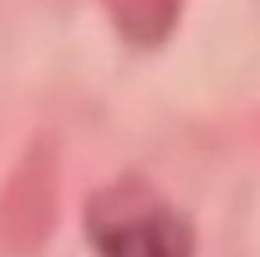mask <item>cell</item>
I'll return each mask as SVG.
<instances>
[{"label": "cell", "mask_w": 260, "mask_h": 257, "mask_svg": "<svg viewBox=\"0 0 260 257\" xmlns=\"http://www.w3.org/2000/svg\"><path fill=\"white\" fill-rule=\"evenodd\" d=\"M86 239L96 257H196L178 207L139 172H121L86 196Z\"/></svg>", "instance_id": "cell-1"}, {"label": "cell", "mask_w": 260, "mask_h": 257, "mask_svg": "<svg viewBox=\"0 0 260 257\" xmlns=\"http://www.w3.org/2000/svg\"><path fill=\"white\" fill-rule=\"evenodd\" d=\"M61 218V157L54 139H32L0 186V246L36 257Z\"/></svg>", "instance_id": "cell-2"}, {"label": "cell", "mask_w": 260, "mask_h": 257, "mask_svg": "<svg viewBox=\"0 0 260 257\" xmlns=\"http://www.w3.org/2000/svg\"><path fill=\"white\" fill-rule=\"evenodd\" d=\"M114 33L132 47H157L171 36L182 0H100Z\"/></svg>", "instance_id": "cell-3"}]
</instances>
